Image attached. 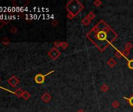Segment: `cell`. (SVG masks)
Returning <instances> with one entry per match:
<instances>
[{
    "label": "cell",
    "instance_id": "cell-1",
    "mask_svg": "<svg viewBox=\"0 0 133 112\" xmlns=\"http://www.w3.org/2000/svg\"><path fill=\"white\" fill-rule=\"evenodd\" d=\"M87 38L100 51H104L117 39V34L103 20H99L86 34Z\"/></svg>",
    "mask_w": 133,
    "mask_h": 112
},
{
    "label": "cell",
    "instance_id": "cell-2",
    "mask_svg": "<svg viewBox=\"0 0 133 112\" xmlns=\"http://www.w3.org/2000/svg\"><path fill=\"white\" fill-rule=\"evenodd\" d=\"M66 8L69 13H71L75 16L77 14H78L79 12H81L84 9V6L82 3H81L77 0H71V1H69L67 2Z\"/></svg>",
    "mask_w": 133,
    "mask_h": 112
},
{
    "label": "cell",
    "instance_id": "cell-3",
    "mask_svg": "<svg viewBox=\"0 0 133 112\" xmlns=\"http://www.w3.org/2000/svg\"><path fill=\"white\" fill-rule=\"evenodd\" d=\"M53 72H54V70H52V71H50V72H49L45 74V75L41 74V73L37 74L36 76H35V82L36 83H38V84H42L44 82H45L46 77L47 76H49V75L53 73Z\"/></svg>",
    "mask_w": 133,
    "mask_h": 112
},
{
    "label": "cell",
    "instance_id": "cell-4",
    "mask_svg": "<svg viewBox=\"0 0 133 112\" xmlns=\"http://www.w3.org/2000/svg\"><path fill=\"white\" fill-rule=\"evenodd\" d=\"M48 55L49 56V58L53 60H57V59L61 55V52L58 50L57 48H53L52 49L48 52Z\"/></svg>",
    "mask_w": 133,
    "mask_h": 112
},
{
    "label": "cell",
    "instance_id": "cell-5",
    "mask_svg": "<svg viewBox=\"0 0 133 112\" xmlns=\"http://www.w3.org/2000/svg\"><path fill=\"white\" fill-rule=\"evenodd\" d=\"M20 83V80L17 79L16 76H12L11 78L8 80V83L12 87H17V85H18Z\"/></svg>",
    "mask_w": 133,
    "mask_h": 112
},
{
    "label": "cell",
    "instance_id": "cell-6",
    "mask_svg": "<svg viewBox=\"0 0 133 112\" xmlns=\"http://www.w3.org/2000/svg\"><path fill=\"white\" fill-rule=\"evenodd\" d=\"M41 98H42V100L45 103H49V102H50V100L52 99V96L50 95L49 93L46 92V93H44L42 95Z\"/></svg>",
    "mask_w": 133,
    "mask_h": 112
},
{
    "label": "cell",
    "instance_id": "cell-7",
    "mask_svg": "<svg viewBox=\"0 0 133 112\" xmlns=\"http://www.w3.org/2000/svg\"><path fill=\"white\" fill-rule=\"evenodd\" d=\"M107 65L110 67V68H113L114 66H115L117 65V62H116V60L114 58H110L109 60H108Z\"/></svg>",
    "mask_w": 133,
    "mask_h": 112
},
{
    "label": "cell",
    "instance_id": "cell-8",
    "mask_svg": "<svg viewBox=\"0 0 133 112\" xmlns=\"http://www.w3.org/2000/svg\"><path fill=\"white\" fill-rule=\"evenodd\" d=\"M111 46H113L114 47V48H115V50H116V52H115V54H114V55H115L116 56V58H122L123 57V55H122V51H121L120 50H118V49H117V48H115V47H114V45H113V44H112V45Z\"/></svg>",
    "mask_w": 133,
    "mask_h": 112
},
{
    "label": "cell",
    "instance_id": "cell-9",
    "mask_svg": "<svg viewBox=\"0 0 133 112\" xmlns=\"http://www.w3.org/2000/svg\"><path fill=\"white\" fill-rule=\"evenodd\" d=\"M91 22H92V20H89L87 16H86L85 17L83 20H82V24L84 25V26H88L90 24H91Z\"/></svg>",
    "mask_w": 133,
    "mask_h": 112
},
{
    "label": "cell",
    "instance_id": "cell-10",
    "mask_svg": "<svg viewBox=\"0 0 133 112\" xmlns=\"http://www.w3.org/2000/svg\"><path fill=\"white\" fill-rule=\"evenodd\" d=\"M24 91L22 90L20 88H18L17 89V90L14 91V93H15V95L17 96L18 97H22V94H23Z\"/></svg>",
    "mask_w": 133,
    "mask_h": 112
},
{
    "label": "cell",
    "instance_id": "cell-11",
    "mask_svg": "<svg viewBox=\"0 0 133 112\" xmlns=\"http://www.w3.org/2000/svg\"><path fill=\"white\" fill-rule=\"evenodd\" d=\"M22 97L24 100H28L31 97V93L28 92V91H24L23 94H22Z\"/></svg>",
    "mask_w": 133,
    "mask_h": 112
},
{
    "label": "cell",
    "instance_id": "cell-12",
    "mask_svg": "<svg viewBox=\"0 0 133 112\" xmlns=\"http://www.w3.org/2000/svg\"><path fill=\"white\" fill-rule=\"evenodd\" d=\"M128 61V67L130 69H133V59H128L127 57L124 58Z\"/></svg>",
    "mask_w": 133,
    "mask_h": 112
},
{
    "label": "cell",
    "instance_id": "cell-13",
    "mask_svg": "<svg viewBox=\"0 0 133 112\" xmlns=\"http://www.w3.org/2000/svg\"><path fill=\"white\" fill-rule=\"evenodd\" d=\"M109 89V86L106 84H103L100 87V90L103 92H106Z\"/></svg>",
    "mask_w": 133,
    "mask_h": 112
},
{
    "label": "cell",
    "instance_id": "cell-14",
    "mask_svg": "<svg viewBox=\"0 0 133 112\" xmlns=\"http://www.w3.org/2000/svg\"><path fill=\"white\" fill-rule=\"evenodd\" d=\"M124 99H125L128 102V104H130V105L133 107V96H132L131 97H124Z\"/></svg>",
    "mask_w": 133,
    "mask_h": 112
},
{
    "label": "cell",
    "instance_id": "cell-15",
    "mask_svg": "<svg viewBox=\"0 0 133 112\" xmlns=\"http://www.w3.org/2000/svg\"><path fill=\"white\" fill-rule=\"evenodd\" d=\"M89 20H92L93 19H95V14L93 13V12H90V13H88V14L86 16Z\"/></svg>",
    "mask_w": 133,
    "mask_h": 112
},
{
    "label": "cell",
    "instance_id": "cell-16",
    "mask_svg": "<svg viewBox=\"0 0 133 112\" xmlns=\"http://www.w3.org/2000/svg\"><path fill=\"white\" fill-rule=\"evenodd\" d=\"M2 43L4 44V45H9V44L10 43V40H9V38L8 37H4L2 40Z\"/></svg>",
    "mask_w": 133,
    "mask_h": 112
},
{
    "label": "cell",
    "instance_id": "cell-17",
    "mask_svg": "<svg viewBox=\"0 0 133 112\" xmlns=\"http://www.w3.org/2000/svg\"><path fill=\"white\" fill-rule=\"evenodd\" d=\"M132 48H133V45H132V44L130 43V42L126 43V44H125V45H124V48H125V49L129 50V51H130Z\"/></svg>",
    "mask_w": 133,
    "mask_h": 112
},
{
    "label": "cell",
    "instance_id": "cell-18",
    "mask_svg": "<svg viewBox=\"0 0 133 112\" xmlns=\"http://www.w3.org/2000/svg\"><path fill=\"white\" fill-rule=\"evenodd\" d=\"M9 23V20H0V29H1L3 26H5Z\"/></svg>",
    "mask_w": 133,
    "mask_h": 112
},
{
    "label": "cell",
    "instance_id": "cell-19",
    "mask_svg": "<svg viewBox=\"0 0 133 112\" xmlns=\"http://www.w3.org/2000/svg\"><path fill=\"white\" fill-rule=\"evenodd\" d=\"M129 53H130V51L129 50H127V49H124L122 51V55H123V57L125 58V57H127V56L129 55Z\"/></svg>",
    "mask_w": 133,
    "mask_h": 112
},
{
    "label": "cell",
    "instance_id": "cell-20",
    "mask_svg": "<svg viewBox=\"0 0 133 112\" xmlns=\"http://www.w3.org/2000/svg\"><path fill=\"white\" fill-rule=\"evenodd\" d=\"M93 4L96 7H99V6H101V5H102V2L100 1V0H95V1L93 2Z\"/></svg>",
    "mask_w": 133,
    "mask_h": 112
},
{
    "label": "cell",
    "instance_id": "cell-21",
    "mask_svg": "<svg viewBox=\"0 0 133 112\" xmlns=\"http://www.w3.org/2000/svg\"><path fill=\"white\" fill-rule=\"evenodd\" d=\"M53 44H54V46H55V48H61V44H62V41H55L54 43H53Z\"/></svg>",
    "mask_w": 133,
    "mask_h": 112
},
{
    "label": "cell",
    "instance_id": "cell-22",
    "mask_svg": "<svg viewBox=\"0 0 133 112\" xmlns=\"http://www.w3.org/2000/svg\"><path fill=\"white\" fill-rule=\"evenodd\" d=\"M112 106H113V107H114V108H117L118 107L120 106V103L118 102V101H117V100H115V101H114V102L112 103Z\"/></svg>",
    "mask_w": 133,
    "mask_h": 112
},
{
    "label": "cell",
    "instance_id": "cell-23",
    "mask_svg": "<svg viewBox=\"0 0 133 112\" xmlns=\"http://www.w3.org/2000/svg\"><path fill=\"white\" fill-rule=\"evenodd\" d=\"M10 31L11 33H16L17 32V28L15 27H12L10 29Z\"/></svg>",
    "mask_w": 133,
    "mask_h": 112
},
{
    "label": "cell",
    "instance_id": "cell-24",
    "mask_svg": "<svg viewBox=\"0 0 133 112\" xmlns=\"http://www.w3.org/2000/svg\"><path fill=\"white\" fill-rule=\"evenodd\" d=\"M68 47V44L66 43V42H65V41H64L63 42L62 41V44H61V48H64V49H66V48Z\"/></svg>",
    "mask_w": 133,
    "mask_h": 112
},
{
    "label": "cell",
    "instance_id": "cell-25",
    "mask_svg": "<svg viewBox=\"0 0 133 112\" xmlns=\"http://www.w3.org/2000/svg\"><path fill=\"white\" fill-rule=\"evenodd\" d=\"M66 16H67V18H68V19H70V20H72V19H73L74 17H75V16H74L73 14L69 13H68V14H67V15H66Z\"/></svg>",
    "mask_w": 133,
    "mask_h": 112
},
{
    "label": "cell",
    "instance_id": "cell-26",
    "mask_svg": "<svg viewBox=\"0 0 133 112\" xmlns=\"http://www.w3.org/2000/svg\"><path fill=\"white\" fill-rule=\"evenodd\" d=\"M58 24V22L57 21V20H54L53 22V26H56V24Z\"/></svg>",
    "mask_w": 133,
    "mask_h": 112
},
{
    "label": "cell",
    "instance_id": "cell-27",
    "mask_svg": "<svg viewBox=\"0 0 133 112\" xmlns=\"http://www.w3.org/2000/svg\"><path fill=\"white\" fill-rule=\"evenodd\" d=\"M77 112H85V111H84V110H82V109H79V110L77 111Z\"/></svg>",
    "mask_w": 133,
    "mask_h": 112
},
{
    "label": "cell",
    "instance_id": "cell-28",
    "mask_svg": "<svg viewBox=\"0 0 133 112\" xmlns=\"http://www.w3.org/2000/svg\"><path fill=\"white\" fill-rule=\"evenodd\" d=\"M0 82H1V78H0Z\"/></svg>",
    "mask_w": 133,
    "mask_h": 112
}]
</instances>
